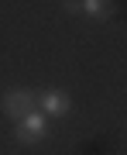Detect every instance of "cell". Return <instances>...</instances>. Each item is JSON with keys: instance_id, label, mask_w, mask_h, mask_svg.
Segmentation results:
<instances>
[{"instance_id": "obj_3", "label": "cell", "mask_w": 127, "mask_h": 155, "mask_svg": "<svg viewBox=\"0 0 127 155\" xmlns=\"http://www.w3.org/2000/svg\"><path fill=\"white\" fill-rule=\"evenodd\" d=\"M0 107H4V114L11 121H21L28 110H34V93L31 90H7L4 100H0Z\"/></svg>"}, {"instance_id": "obj_1", "label": "cell", "mask_w": 127, "mask_h": 155, "mask_svg": "<svg viewBox=\"0 0 127 155\" xmlns=\"http://www.w3.org/2000/svg\"><path fill=\"white\" fill-rule=\"evenodd\" d=\"M14 124H17V127H14V141H17V145H38V141H45V138L52 134L48 117H45L38 107L28 110L21 121H14Z\"/></svg>"}, {"instance_id": "obj_2", "label": "cell", "mask_w": 127, "mask_h": 155, "mask_svg": "<svg viewBox=\"0 0 127 155\" xmlns=\"http://www.w3.org/2000/svg\"><path fill=\"white\" fill-rule=\"evenodd\" d=\"M34 107L48 117H65L72 110V97L65 93V90H59V86H48V90H41V93H34Z\"/></svg>"}, {"instance_id": "obj_4", "label": "cell", "mask_w": 127, "mask_h": 155, "mask_svg": "<svg viewBox=\"0 0 127 155\" xmlns=\"http://www.w3.org/2000/svg\"><path fill=\"white\" fill-rule=\"evenodd\" d=\"M79 14H86L89 21H106L113 14V0H79Z\"/></svg>"}, {"instance_id": "obj_5", "label": "cell", "mask_w": 127, "mask_h": 155, "mask_svg": "<svg viewBox=\"0 0 127 155\" xmlns=\"http://www.w3.org/2000/svg\"><path fill=\"white\" fill-rule=\"evenodd\" d=\"M62 11L65 14H79V0H62Z\"/></svg>"}]
</instances>
